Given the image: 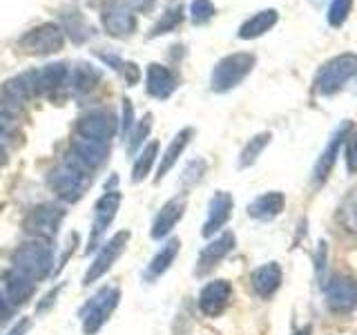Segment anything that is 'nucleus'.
I'll return each instance as SVG.
<instances>
[{"label":"nucleus","instance_id":"1","mask_svg":"<svg viewBox=\"0 0 357 335\" xmlns=\"http://www.w3.org/2000/svg\"><path fill=\"white\" fill-rule=\"evenodd\" d=\"M47 186L65 204H76L92 186V172L67 152L47 172Z\"/></svg>","mask_w":357,"mask_h":335},{"label":"nucleus","instance_id":"2","mask_svg":"<svg viewBox=\"0 0 357 335\" xmlns=\"http://www.w3.org/2000/svg\"><path fill=\"white\" fill-rule=\"evenodd\" d=\"M357 76V54H337L324 63L312 78V94L333 96Z\"/></svg>","mask_w":357,"mask_h":335},{"label":"nucleus","instance_id":"3","mask_svg":"<svg viewBox=\"0 0 357 335\" xmlns=\"http://www.w3.org/2000/svg\"><path fill=\"white\" fill-rule=\"evenodd\" d=\"M11 268L25 273L33 282H43L47 279L54 271V251L47 241L43 239H33L20 244L18 248L11 255Z\"/></svg>","mask_w":357,"mask_h":335},{"label":"nucleus","instance_id":"4","mask_svg":"<svg viewBox=\"0 0 357 335\" xmlns=\"http://www.w3.org/2000/svg\"><path fill=\"white\" fill-rule=\"evenodd\" d=\"M257 56L250 52H234L223 56V59L215 65L210 76V89L217 94H226L237 85H241L248 74L255 70Z\"/></svg>","mask_w":357,"mask_h":335},{"label":"nucleus","instance_id":"5","mask_svg":"<svg viewBox=\"0 0 357 335\" xmlns=\"http://www.w3.org/2000/svg\"><path fill=\"white\" fill-rule=\"evenodd\" d=\"M36 96V70L16 74L0 85V119H16L29 100Z\"/></svg>","mask_w":357,"mask_h":335},{"label":"nucleus","instance_id":"6","mask_svg":"<svg viewBox=\"0 0 357 335\" xmlns=\"http://www.w3.org/2000/svg\"><path fill=\"white\" fill-rule=\"evenodd\" d=\"M121 302V288L116 286H103L98 293L92 295L81 311V324L85 335H96L100 329L105 327L112 313L119 308Z\"/></svg>","mask_w":357,"mask_h":335},{"label":"nucleus","instance_id":"7","mask_svg":"<svg viewBox=\"0 0 357 335\" xmlns=\"http://www.w3.org/2000/svg\"><path fill=\"white\" fill-rule=\"evenodd\" d=\"M128 244H130V230H119L112 234V237L98 248L92 264H89L87 273L83 277V286H92L100 282V279L112 271V266L121 260V255L126 253Z\"/></svg>","mask_w":357,"mask_h":335},{"label":"nucleus","instance_id":"8","mask_svg":"<svg viewBox=\"0 0 357 335\" xmlns=\"http://www.w3.org/2000/svg\"><path fill=\"white\" fill-rule=\"evenodd\" d=\"M100 22L112 38H128L137 31V14L132 0H103L100 3Z\"/></svg>","mask_w":357,"mask_h":335},{"label":"nucleus","instance_id":"9","mask_svg":"<svg viewBox=\"0 0 357 335\" xmlns=\"http://www.w3.org/2000/svg\"><path fill=\"white\" fill-rule=\"evenodd\" d=\"M65 219V208L61 204H38L29 210L25 217V232L36 239H54L59 234V228Z\"/></svg>","mask_w":357,"mask_h":335},{"label":"nucleus","instance_id":"10","mask_svg":"<svg viewBox=\"0 0 357 335\" xmlns=\"http://www.w3.org/2000/svg\"><path fill=\"white\" fill-rule=\"evenodd\" d=\"M20 50L31 56H50L63 50L65 45V34L61 25L56 22H43V25L29 29L25 36H20L18 40Z\"/></svg>","mask_w":357,"mask_h":335},{"label":"nucleus","instance_id":"11","mask_svg":"<svg viewBox=\"0 0 357 335\" xmlns=\"http://www.w3.org/2000/svg\"><path fill=\"white\" fill-rule=\"evenodd\" d=\"M119 132V117L109 110H94L87 112L76 123V134L81 139L109 143Z\"/></svg>","mask_w":357,"mask_h":335},{"label":"nucleus","instance_id":"12","mask_svg":"<svg viewBox=\"0 0 357 335\" xmlns=\"http://www.w3.org/2000/svg\"><path fill=\"white\" fill-rule=\"evenodd\" d=\"M121 201H123V195L119 190H107V193L100 195V199L96 201L92 230H89V239H87V253H94L100 246V239H103V234L112 226V221H114L116 212L121 208Z\"/></svg>","mask_w":357,"mask_h":335},{"label":"nucleus","instance_id":"13","mask_svg":"<svg viewBox=\"0 0 357 335\" xmlns=\"http://www.w3.org/2000/svg\"><path fill=\"white\" fill-rule=\"evenodd\" d=\"M234 244H237V239H234V234L230 230L221 232L217 239H212L206 248L199 253V260H197V266H195V275L197 277H208L234 251Z\"/></svg>","mask_w":357,"mask_h":335},{"label":"nucleus","instance_id":"14","mask_svg":"<svg viewBox=\"0 0 357 335\" xmlns=\"http://www.w3.org/2000/svg\"><path fill=\"white\" fill-rule=\"evenodd\" d=\"M326 302L335 313H351L357 306V282L346 275L333 277L326 284Z\"/></svg>","mask_w":357,"mask_h":335},{"label":"nucleus","instance_id":"15","mask_svg":"<svg viewBox=\"0 0 357 335\" xmlns=\"http://www.w3.org/2000/svg\"><path fill=\"white\" fill-rule=\"evenodd\" d=\"M353 130V123L351 121H344L342 126L335 130V134L331 137L328 145H326V150H324L319 154V159L315 163V168H312V181H315L317 186L324 184L328 179L331 170L335 168V161H337V156H340V148L344 145L346 137H349V132Z\"/></svg>","mask_w":357,"mask_h":335},{"label":"nucleus","instance_id":"16","mask_svg":"<svg viewBox=\"0 0 357 335\" xmlns=\"http://www.w3.org/2000/svg\"><path fill=\"white\" fill-rule=\"evenodd\" d=\"M33 295H36V282L29 279L25 273L11 268L3 275V297L11 308L27 304Z\"/></svg>","mask_w":357,"mask_h":335},{"label":"nucleus","instance_id":"17","mask_svg":"<svg viewBox=\"0 0 357 335\" xmlns=\"http://www.w3.org/2000/svg\"><path fill=\"white\" fill-rule=\"evenodd\" d=\"M232 297V286L226 279H212L199 293V308L208 318H217L226 311Z\"/></svg>","mask_w":357,"mask_h":335},{"label":"nucleus","instance_id":"18","mask_svg":"<svg viewBox=\"0 0 357 335\" xmlns=\"http://www.w3.org/2000/svg\"><path fill=\"white\" fill-rule=\"evenodd\" d=\"M232 208H234L232 195L226 193V190H217L208 204V217H206L204 228H201V234H204V237H212L215 232H219L230 221Z\"/></svg>","mask_w":357,"mask_h":335},{"label":"nucleus","instance_id":"19","mask_svg":"<svg viewBox=\"0 0 357 335\" xmlns=\"http://www.w3.org/2000/svg\"><path fill=\"white\" fill-rule=\"evenodd\" d=\"M183 215H185V197L178 195V197L167 199L165 204L161 206V210L156 212L154 221H152L150 237L152 239H165L167 234L172 232V228L176 226V223L183 219Z\"/></svg>","mask_w":357,"mask_h":335},{"label":"nucleus","instance_id":"20","mask_svg":"<svg viewBox=\"0 0 357 335\" xmlns=\"http://www.w3.org/2000/svg\"><path fill=\"white\" fill-rule=\"evenodd\" d=\"M70 154L78 163H83L89 172L98 170L100 165L107 161L109 154V145L107 143H98V141H89V139H81L76 137L70 145Z\"/></svg>","mask_w":357,"mask_h":335},{"label":"nucleus","instance_id":"21","mask_svg":"<svg viewBox=\"0 0 357 335\" xmlns=\"http://www.w3.org/2000/svg\"><path fill=\"white\" fill-rule=\"evenodd\" d=\"M178 81H176V74L172 70H167L165 65L159 63H152L148 65V72H145V89L152 98H159L165 100L174 94Z\"/></svg>","mask_w":357,"mask_h":335},{"label":"nucleus","instance_id":"22","mask_svg":"<svg viewBox=\"0 0 357 335\" xmlns=\"http://www.w3.org/2000/svg\"><path fill=\"white\" fill-rule=\"evenodd\" d=\"M178 251H181V241H178L176 237L167 239L159 251L154 253V257L150 260L148 268L143 271V279L145 282H156L161 275H165L167 271H170V266L174 264Z\"/></svg>","mask_w":357,"mask_h":335},{"label":"nucleus","instance_id":"23","mask_svg":"<svg viewBox=\"0 0 357 335\" xmlns=\"http://www.w3.org/2000/svg\"><path fill=\"white\" fill-rule=\"evenodd\" d=\"M192 137H195V128H183V130H178L174 137H172V141H170V145H167V150L163 152V156H161V161H159V168H156V177H154V181L159 184L161 179H165V174L172 170V168L176 165V161H178V156L183 154V150L188 148V143L192 141Z\"/></svg>","mask_w":357,"mask_h":335},{"label":"nucleus","instance_id":"24","mask_svg":"<svg viewBox=\"0 0 357 335\" xmlns=\"http://www.w3.org/2000/svg\"><path fill=\"white\" fill-rule=\"evenodd\" d=\"M282 266L275 262H268L259 268H255L250 275V284L252 290L259 297H271L277 293V288L282 286Z\"/></svg>","mask_w":357,"mask_h":335},{"label":"nucleus","instance_id":"25","mask_svg":"<svg viewBox=\"0 0 357 335\" xmlns=\"http://www.w3.org/2000/svg\"><path fill=\"white\" fill-rule=\"evenodd\" d=\"M67 76H70V70L65 63H50L43 70H36V94L52 96L61 92L67 83Z\"/></svg>","mask_w":357,"mask_h":335},{"label":"nucleus","instance_id":"26","mask_svg":"<svg viewBox=\"0 0 357 335\" xmlns=\"http://www.w3.org/2000/svg\"><path fill=\"white\" fill-rule=\"evenodd\" d=\"M277 20H279V11L277 9H261V11H257L255 16H250L248 20L243 22V25L239 27L237 31V36L241 40H255V38H259L264 36V34L271 31L275 25H277Z\"/></svg>","mask_w":357,"mask_h":335},{"label":"nucleus","instance_id":"27","mask_svg":"<svg viewBox=\"0 0 357 335\" xmlns=\"http://www.w3.org/2000/svg\"><path fill=\"white\" fill-rule=\"evenodd\" d=\"M61 20H63V27H61L63 34L74 45H83V43H87L89 38L94 36V27L89 25L87 18L78 9H67V11H63Z\"/></svg>","mask_w":357,"mask_h":335},{"label":"nucleus","instance_id":"28","mask_svg":"<svg viewBox=\"0 0 357 335\" xmlns=\"http://www.w3.org/2000/svg\"><path fill=\"white\" fill-rule=\"evenodd\" d=\"M284 206H286V197L273 190V193H266L261 197H257L252 204H248V215L259 221H271L277 215H282Z\"/></svg>","mask_w":357,"mask_h":335},{"label":"nucleus","instance_id":"29","mask_svg":"<svg viewBox=\"0 0 357 335\" xmlns=\"http://www.w3.org/2000/svg\"><path fill=\"white\" fill-rule=\"evenodd\" d=\"M103 81V72L94 67L92 63H78L74 72V92L76 94H92Z\"/></svg>","mask_w":357,"mask_h":335},{"label":"nucleus","instance_id":"30","mask_svg":"<svg viewBox=\"0 0 357 335\" xmlns=\"http://www.w3.org/2000/svg\"><path fill=\"white\" fill-rule=\"evenodd\" d=\"M159 148H161L159 141H150L139 152L137 161H134V165H132V184H141V181L148 179V174L152 172V168H154L156 156H159Z\"/></svg>","mask_w":357,"mask_h":335},{"label":"nucleus","instance_id":"31","mask_svg":"<svg viewBox=\"0 0 357 335\" xmlns=\"http://www.w3.org/2000/svg\"><path fill=\"white\" fill-rule=\"evenodd\" d=\"M271 139H273L271 132H259V134H255V137L243 145V150L239 154V168H241V170H243V168H250V165L257 163V159H259L261 152L268 148Z\"/></svg>","mask_w":357,"mask_h":335},{"label":"nucleus","instance_id":"32","mask_svg":"<svg viewBox=\"0 0 357 335\" xmlns=\"http://www.w3.org/2000/svg\"><path fill=\"white\" fill-rule=\"evenodd\" d=\"M181 20H183V7H181V5L167 7V9L163 11V14H161V18L152 25V29H150V34H148V38L163 36V34L176 29L178 25H181Z\"/></svg>","mask_w":357,"mask_h":335},{"label":"nucleus","instance_id":"33","mask_svg":"<svg viewBox=\"0 0 357 335\" xmlns=\"http://www.w3.org/2000/svg\"><path fill=\"white\" fill-rule=\"evenodd\" d=\"M337 219L346 232L357 234V190H351V193L342 199Z\"/></svg>","mask_w":357,"mask_h":335},{"label":"nucleus","instance_id":"34","mask_svg":"<svg viewBox=\"0 0 357 335\" xmlns=\"http://www.w3.org/2000/svg\"><path fill=\"white\" fill-rule=\"evenodd\" d=\"M150 130H152V114L148 112V114H143L141 121L134 123L132 132L128 134V152L130 154H134L145 143V139L150 137Z\"/></svg>","mask_w":357,"mask_h":335},{"label":"nucleus","instance_id":"35","mask_svg":"<svg viewBox=\"0 0 357 335\" xmlns=\"http://www.w3.org/2000/svg\"><path fill=\"white\" fill-rule=\"evenodd\" d=\"M353 3H355V0H331L326 20H328V25L333 29H340V27L346 25V20H349V16H351Z\"/></svg>","mask_w":357,"mask_h":335},{"label":"nucleus","instance_id":"36","mask_svg":"<svg viewBox=\"0 0 357 335\" xmlns=\"http://www.w3.org/2000/svg\"><path fill=\"white\" fill-rule=\"evenodd\" d=\"M217 14V7L212 0H192L190 3V20L195 22V25H206Z\"/></svg>","mask_w":357,"mask_h":335},{"label":"nucleus","instance_id":"37","mask_svg":"<svg viewBox=\"0 0 357 335\" xmlns=\"http://www.w3.org/2000/svg\"><path fill=\"white\" fill-rule=\"evenodd\" d=\"M344 154H346V170L349 174H357V130H351L344 141Z\"/></svg>","mask_w":357,"mask_h":335},{"label":"nucleus","instance_id":"38","mask_svg":"<svg viewBox=\"0 0 357 335\" xmlns=\"http://www.w3.org/2000/svg\"><path fill=\"white\" fill-rule=\"evenodd\" d=\"M206 168H208V165H206V161H204V159H195V161H190V163L185 165L183 174H181V184L192 188L197 181H201V177H204Z\"/></svg>","mask_w":357,"mask_h":335},{"label":"nucleus","instance_id":"39","mask_svg":"<svg viewBox=\"0 0 357 335\" xmlns=\"http://www.w3.org/2000/svg\"><path fill=\"white\" fill-rule=\"evenodd\" d=\"M119 130H121V137H128L130 130L134 128V123H137V119H134V110H132V100L126 96L123 98V114L119 119Z\"/></svg>","mask_w":357,"mask_h":335},{"label":"nucleus","instance_id":"40","mask_svg":"<svg viewBox=\"0 0 357 335\" xmlns=\"http://www.w3.org/2000/svg\"><path fill=\"white\" fill-rule=\"evenodd\" d=\"M119 72L123 74V78H126V83H128V85H137V83H139V78H141L139 67L134 65V63H123Z\"/></svg>","mask_w":357,"mask_h":335},{"label":"nucleus","instance_id":"41","mask_svg":"<svg viewBox=\"0 0 357 335\" xmlns=\"http://www.w3.org/2000/svg\"><path fill=\"white\" fill-rule=\"evenodd\" d=\"M5 119H0V165H5L9 159V148H7V128H5Z\"/></svg>","mask_w":357,"mask_h":335},{"label":"nucleus","instance_id":"42","mask_svg":"<svg viewBox=\"0 0 357 335\" xmlns=\"http://www.w3.org/2000/svg\"><path fill=\"white\" fill-rule=\"evenodd\" d=\"M29 329H31V320H29V318H20V320L14 324V327H11V329L7 331V335H27Z\"/></svg>","mask_w":357,"mask_h":335},{"label":"nucleus","instance_id":"43","mask_svg":"<svg viewBox=\"0 0 357 335\" xmlns=\"http://www.w3.org/2000/svg\"><path fill=\"white\" fill-rule=\"evenodd\" d=\"M154 5H156V0H132V7L141 11V14H150Z\"/></svg>","mask_w":357,"mask_h":335},{"label":"nucleus","instance_id":"44","mask_svg":"<svg viewBox=\"0 0 357 335\" xmlns=\"http://www.w3.org/2000/svg\"><path fill=\"white\" fill-rule=\"evenodd\" d=\"M11 311H14V308H11V306L7 304L5 297H3V293H0V322H5V320L9 318V313H11Z\"/></svg>","mask_w":357,"mask_h":335},{"label":"nucleus","instance_id":"45","mask_svg":"<svg viewBox=\"0 0 357 335\" xmlns=\"http://www.w3.org/2000/svg\"><path fill=\"white\" fill-rule=\"evenodd\" d=\"M308 3H310L312 7H317V9H319V7H321L324 3H326V0H308Z\"/></svg>","mask_w":357,"mask_h":335},{"label":"nucleus","instance_id":"46","mask_svg":"<svg viewBox=\"0 0 357 335\" xmlns=\"http://www.w3.org/2000/svg\"><path fill=\"white\" fill-rule=\"evenodd\" d=\"M295 335H310V327H306V329H301V331H297Z\"/></svg>","mask_w":357,"mask_h":335}]
</instances>
